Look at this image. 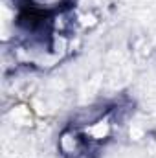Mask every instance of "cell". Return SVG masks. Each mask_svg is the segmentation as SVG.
I'll return each mask as SVG.
<instances>
[{"mask_svg": "<svg viewBox=\"0 0 156 158\" xmlns=\"http://www.w3.org/2000/svg\"><path fill=\"white\" fill-rule=\"evenodd\" d=\"M59 149L66 156H77L83 151V140L76 129H66L59 138Z\"/></svg>", "mask_w": 156, "mask_h": 158, "instance_id": "1", "label": "cell"}]
</instances>
